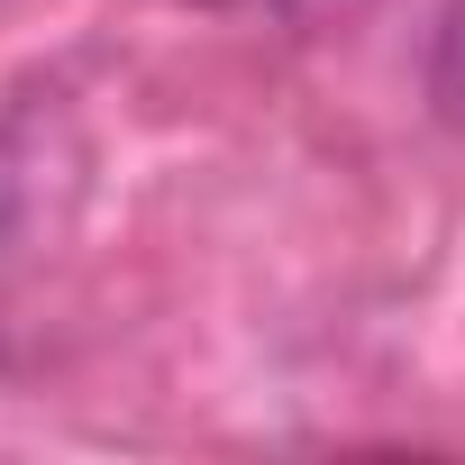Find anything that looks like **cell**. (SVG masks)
<instances>
[{
    "label": "cell",
    "mask_w": 465,
    "mask_h": 465,
    "mask_svg": "<svg viewBox=\"0 0 465 465\" xmlns=\"http://www.w3.org/2000/svg\"><path fill=\"white\" fill-rule=\"evenodd\" d=\"M37 219H46V146L28 137V119H10L0 128V265L28 256Z\"/></svg>",
    "instance_id": "6da1fadb"
},
{
    "label": "cell",
    "mask_w": 465,
    "mask_h": 465,
    "mask_svg": "<svg viewBox=\"0 0 465 465\" xmlns=\"http://www.w3.org/2000/svg\"><path fill=\"white\" fill-rule=\"evenodd\" d=\"M429 101L447 128H465V0L438 10V37H429Z\"/></svg>",
    "instance_id": "7a4b0ae2"
},
{
    "label": "cell",
    "mask_w": 465,
    "mask_h": 465,
    "mask_svg": "<svg viewBox=\"0 0 465 465\" xmlns=\"http://www.w3.org/2000/svg\"><path fill=\"white\" fill-rule=\"evenodd\" d=\"M256 10H283V19H347L365 0H256Z\"/></svg>",
    "instance_id": "3957f363"
},
{
    "label": "cell",
    "mask_w": 465,
    "mask_h": 465,
    "mask_svg": "<svg viewBox=\"0 0 465 465\" xmlns=\"http://www.w3.org/2000/svg\"><path fill=\"white\" fill-rule=\"evenodd\" d=\"M210 10H228V0H210Z\"/></svg>",
    "instance_id": "277c9868"
}]
</instances>
